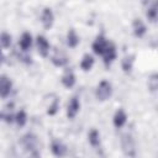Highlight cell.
Listing matches in <instances>:
<instances>
[{
	"label": "cell",
	"mask_w": 158,
	"mask_h": 158,
	"mask_svg": "<svg viewBox=\"0 0 158 158\" xmlns=\"http://www.w3.org/2000/svg\"><path fill=\"white\" fill-rule=\"evenodd\" d=\"M11 44V36L7 32H2L0 35V46L2 48H9Z\"/></svg>",
	"instance_id": "obj_22"
},
{
	"label": "cell",
	"mask_w": 158,
	"mask_h": 158,
	"mask_svg": "<svg viewBox=\"0 0 158 158\" xmlns=\"http://www.w3.org/2000/svg\"><path fill=\"white\" fill-rule=\"evenodd\" d=\"M62 84L65 88H72L75 84V75L72 70H67L63 75H62Z\"/></svg>",
	"instance_id": "obj_15"
},
{
	"label": "cell",
	"mask_w": 158,
	"mask_h": 158,
	"mask_svg": "<svg viewBox=\"0 0 158 158\" xmlns=\"http://www.w3.org/2000/svg\"><path fill=\"white\" fill-rule=\"evenodd\" d=\"M93 65H94V58H93V56H90L88 53L84 54V57H83V59L80 62V68L83 70L88 72V70H90L93 68Z\"/></svg>",
	"instance_id": "obj_17"
},
{
	"label": "cell",
	"mask_w": 158,
	"mask_h": 158,
	"mask_svg": "<svg viewBox=\"0 0 158 158\" xmlns=\"http://www.w3.org/2000/svg\"><path fill=\"white\" fill-rule=\"evenodd\" d=\"M37 49H38V53L42 57H47L48 56V53H49V43L46 40V37H43V36H38L37 37Z\"/></svg>",
	"instance_id": "obj_9"
},
{
	"label": "cell",
	"mask_w": 158,
	"mask_h": 158,
	"mask_svg": "<svg viewBox=\"0 0 158 158\" xmlns=\"http://www.w3.org/2000/svg\"><path fill=\"white\" fill-rule=\"evenodd\" d=\"M2 58H4V57H2V53H1V51H0V64L2 63Z\"/></svg>",
	"instance_id": "obj_25"
},
{
	"label": "cell",
	"mask_w": 158,
	"mask_h": 158,
	"mask_svg": "<svg viewBox=\"0 0 158 158\" xmlns=\"http://www.w3.org/2000/svg\"><path fill=\"white\" fill-rule=\"evenodd\" d=\"M11 80L5 77V75H0V96L1 98H6L10 91H11Z\"/></svg>",
	"instance_id": "obj_8"
},
{
	"label": "cell",
	"mask_w": 158,
	"mask_h": 158,
	"mask_svg": "<svg viewBox=\"0 0 158 158\" xmlns=\"http://www.w3.org/2000/svg\"><path fill=\"white\" fill-rule=\"evenodd\" d=\"M52 63L54 64V65H57V67H63V65H65L67 64V62H68V58H67V56L64 54V52H62V51H56L54 52V54L52 56Z\"/></svg>",
	"instance_id": "obj_12"
},
{
	"label": "cell",
	"mask_w": 158,
	"mask_h": 158,
	"mask_svg": "<svg viewBox=\"0 0 158 158\" xmlns=\"http://www.w3.org/2000/svg\"><path fill=\"white\" fill-rule=\"evenodd\" d=\"M107 43H109V42L106 41V38H105L102 35H100V36H98V37L95 38V41L93 42L91 48H93V51H94L95 54L102 56V53L105 52V49H106V47H107Z\"/></svg>",
	"instance_id": "obj_4"
},
{
	"label": "cell",
	"mask_w": 158,
	"mask_h": 158,
	"mask_svg": "<svg viewBox=\"0 0 158 158\" xmlns=\"http://www.w3.org/2000/svg\"><path fill=\"white\" fill-rule=\"evenodd\" d=\"M67 43H68V46L70 48H75L78 46L79 37H78V35H77V32H75L74 28H70L68 31V33H67Z\"/></svg>",
	"instance_id": "obj_16"
},
{
	"label": "cell",
	"mask_w": 158,
	"mask_h": 158,
	"mask_svg": "<svg viewBox=\"0 0 158 158\" xmlns=\"http://www.w3.org/2000/svg\"><path fill=\"white\" fill-rule=\"evenodd\" d=\"M111 93H112V88H111V84L107 80L100 81L99 85H98V88H96V90H95L96 99L100 100V101L107 100L111 96Z\"/></svg>",
	"instance_id": "obj_2"
},
{
	"label": "cell",
	"mask_w": 158,
	"mask_h": 158,
	"mask_svg": "<svg viewBox=\"0 0 158 158\" xmlns=\"http://www.w3.org/2000/svg\"><path fill=\"white\" fill-rule=\"evenodd\" d=\"M121 147H122V152L127 156V157H135L136 156V143L133 137L130 133H125L121 137Z\"/></svg>",
	"instance_id": "obj_1"
},
{
	"label": "cell",
	"mask_w": 158,
	"mask_h": 158,
	"mask_svg": "<svg viewBox=\"0 0 158 158\" xmlns=\"http://www.w3.org/2000/svg\"><path fill=\"white\" fill-rule=\"evenodd\" d=\"M157 6H158V4H157V2H153V4L147 9V12H146V15H147L148 20H151L152 22H154V21L157 20V15H158Z\"/></svg>",
	"instance_id": "obj_19"
},
{
	"label": "cell",
	"mask_w": 158,
	"mask_h": 158,
	"mask_svg": "<svg viewBox=\"0 0 158 158\" xmlns=\"http://www.w3.org/2000/svg\"><path fill=\"white\" fill-rule=\"evenodd\" d=\"M19 44H20L22 51H27L31 47V44H32V36H31V33L30 32H23L21 38H20V41H19Z\"/></svg>",
	"instance_id": "obj_14"
},
{
	"label": "cell",
	"mask_w": 158,
	"mask_h": 158,
	"mask_svg": "<svg viewBox=\"0 0 158 158\" xmlns=\"http://www.w3.org/2000/svg\"><path fill=\"white\" fill-rule=\"evenodd\" d=\"M80 109V102L78 100L77 96H73L68 104V109H67V116L68 118H74L77 116V114L79 112Z\"/></svg>",
	"instance_id": "obj_6"
},
{
	"label": "cell",
	"mask_w": 158,
	"mask_h": 158,
	"mask_svg": "<svg viewBox=\"0 0 158 158\" xmlns=\"http://www.w3.org/2000/svg\"><path fill=\"white\" fill-rule=\"evenodd\" d=\"M132 27H133V33L137 37H142L146 33V25L143 23V21L141 19H135L132 22Z\"/></svg>",
	"instance_id": "obj_13"
},
{
	"label": "cell",
	"mask_w": 158,
	"mask_h": 158,
	"mask_svg": "<svg viewBox=\"0 0 158 158\" xmlns=\"http://www.w3.org/2000/svg\"><path fill=\"white\" fill-rule=\"evenodd\" d=\"M28 158H41V154L35 149V151H32L31 152V154H30V157Z\"/></svg>",
	"instance_id": "obj_24"
},
{
	"label": "cell",
	"mask_w": 158,
	"mask_h": 158,
	"mask_svg": "<svg viewBox=\"0 0 158 158\" xmlns=\"http://www.w3.org/2000/svg\"><path fill=\"white\" fill-rule=\"evenodd\" d=\"M127 121V115L122 109H118L114 115V125L116 128H121Z\"/></svg>",
	"instance_id": "obj_11"
},
{
	"label": "cell",
	"mask_w": 158,
	"mask_h": 158,
	"mask_svg": "<svg viewBox=\"0 0 158 158\" xmlns=\"http://www.w3.org/2000/svg\"><path fill=\"white\" fill-rule=\"evenodd\" d=\"M116 56H117V53H116V47H115V44L109 42V43H107V47H106V49H105V52L102 53V58H104L105 65L109 67V65L116 59Z\"/></svg>",
	"instance_id": "obj_3"
},
{
	"label": "cell",
	"mask_w": 158,
	"mask_h": 158,
	"mask_svg": "<svg viewBox=\"0 0 158 158\" xmlns=\"http://www.w3.org/2000/svg\"><path fill=\"white\" fill-rule=\"evenodd\" d=\"M51 151H52V153L56 156V157H63V156H65V153H67V147H65V144H63L60 141H58V139H53L52 141V143H51Z\"/></svg>",
	"instance_id": "obj_7"
},
{
	"label": "cell",
	"mask_w": 158,
	"mask_h": 158,
	"mask_svg": "<svg viewBox=\"0 0 158 158\" xmlns=\"http://www.w3.org/2000/svg\"><path fill=\"white\" fill-rule=\"evenodd\" d=\"M148 88L152 90V91H156L157 88H158V75L154 73L149 77L148 79Z\"/></svg>",
	"instance_id": "obj_23"
},
{
	"label": "cell",
	"mask_w": 158,
	"mask_h": 158,
	"mask_svg": "<svg viewBox=\"0 0 158 158\" xmlns=\"http://www.w3.org/2000/svg\"><path fill=\"white\" fill-rule=\"evenodd\" d=\"M22 144L25 146L26 149L28 151H35L37 146V137L32 133H27L22 137Z\"/></svg>",
	"instance_id": "obj_10"
},
{
	"label": "cell",
	"mask_w": 158,
	"mask_h": 158,
	"mask_svg": "<svg viewBox=\"0 0 158 158\" xmlns=\"http://www.w3.org/2000/svg\"><path fill=\"white\" fill-rule=\"evenodd\" d=\"M133 58H135L133 56H130V57H125L122 59L121 65H122V69H123L125 73H130L131 72L132 65H133Z\"/></svg>",
	"instance_id": "obj_20"
},
{
	"label": "cell",
	"mask_w": 158,
	"mask_h": 158,
	"mask_svg": "<svg viewBox=\"0 0 158 158\" xmlns=\"http://www.w3.org/2000/svg\"><path fill=\"white\" fill-rule=\"evenodd\" d=\"M88 139H89V143L93 147H98L100 144V133H99V131L93 128L88 135Z\"/></svg>",
	"instance_id": "obj_18"
},
{
	"label": "cell",
	"mask_w": 158,
	"mask_h": 158,
	"mask_svg": "<svg viewBox=\"0 0 158 158\" xmlns=\"http://www.w3.org/2000/svg\"><path fill=\"white\" fill-rule=\"evenodd\" d=\"M41 21H42V25L46 30L51 28L52 25H53V21H54V15L52 12V10L49 7H44L43 11H42V16H41Z\"/></svg>",
	"instance_id": "obj_5"
},
{
	"label": "cell",
	"mask_w": 158,
	"mask_h": 158,
	"mask_svg": "<svg viewBox=\"0 0 158 158\" xmlns=\"http://www.w3.org/2000/svg\"><path fill=\"white\" fill-rule=\"evenodd\" d=\"M15 121L16 123L19 125V127H23L26 125V121H27V115L25 112V110H20L16 116H15Z\"/></svg>",
	"instance_id": "obj_21"
}]
</instances>
